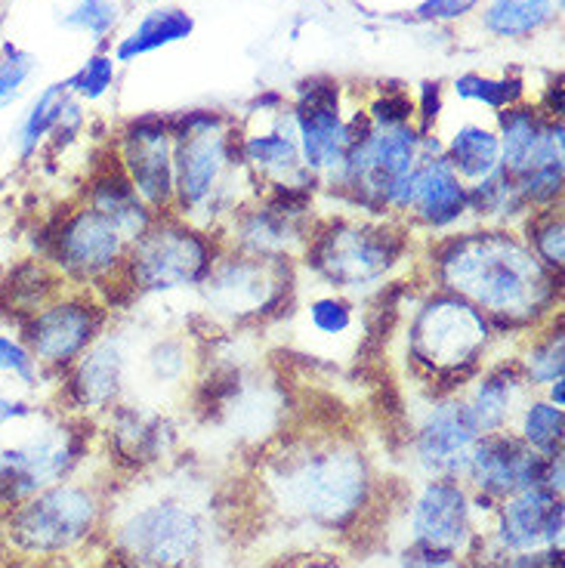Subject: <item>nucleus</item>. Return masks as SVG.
Listing matches in <instances>:
<instances>
[{
    "label": "nucleus",
    "mask_w": 565,
    "mask_h": 568,
    "mask_svg": "<svg viewBox=\"0 0 565 568\" xmlns=\"http://www.w3.org/2000/svg\"><path fill=\"white\" fill-rule=\"evenodd\" d=\"M433 272L448 294L473 303L501 327H532L559 303L556 272L507 229L452 235L436 247Z\"/></svg>",
    "instance_id": "1"
},
{
    "label": "nucleus",
    "mask_w": 565,
    "mask_h": 568,
    "mask_svg": "<svg viewBox=\"0 0 565 568\" xmlns=\"http://www.w3.org/2000/svg\"><path fill=\"white\" fill-rule=\"evenodd\" d=\"M173 133V213L185 223L213 232L244 207L251 176L241 161V142L229 121L216 112H189L168 121Z\"/></svg>",
    "instance_id": "2"
},
{
    "label": "nucleus",
    "mask_w": 565,
    "mask_h": 568,
    "mask_svg": "<svg viewBox=\"0 0 565 568\" xmlns=\"http://www.w3.org/2000/svg\"><path fill=\"white\" fill-rule=\"evenodd\" d=\"M405 247L408 235L393 223L340 216L312 226L303 256L334 294H355L377 287L402 263Z\"/></svg>",
    "instance_id": "3"
},
{
    "label": "nucleus",
    "mask_w": 565,
    "mask_h": 568,
    "mask_svg": "<svg viewBox=\"0 0 565 568\" xmlns=\"http://www.w3.org/2000/svg\"><path fill=\"white\" fill-rule=\"evenodd\" d=\"M492 346V322L457 294H436L421 303L408 325V355L426 381L461 386L480 371Z\"/></svg>",
    "instance_id": "4"
},
{
    "label": "nucleus",
    "mask_w": 565,
    "mask_h": 568,
    "mask_svg": "<svg viewBox=\"0 0 565 568\" xmlns=\"http://www.w3.org/2000/svg\"><path fill=\"white\" fill-rule=\"evenodd\" d=\"M213 232L185 223L176 213H158L137 242L128 247L118 278L130 294H170L201 287L216 263Z\"/></svg>",
    "instance_id": "5"
},
{
    "label": "nucleus",
    "mask_w": 565,
    "mask_h": 568,
    "mask_svg": "<svg viewBox=\"0 0 565 568\" xmlns=\"http://www.w3.org/2000/svg\"><path fill=\"white\" fill-rule=\"evenodd\" d=\"M128 247L130 242L121 229L81 201L41 226L34 256L47 260L71 287L102 291L124 266Z\"/></svg>",
    "instance_id": "6"
},
{
    "label": "nucleus",
    "mask_w": 565,
    "mask_h": 568,
    "mask_svg": "<svg viewBox=\"0 0 565 568\" xmlns=\"http://www.w3.org/2000/svg\"><path fill=\"white\" fill-rule=\"evenodd\" d=\"M109 313L112 310L102 303L97 291L69 284L16 327L22 341L29 343L38 365L47 371V377L59 381L93 343L100 341Z\"/></svg>",
    "instance_id": "7"
},
{
    "label": "nucleus",
    "mask_w": 565,
    "mask_h": 568,
    "mask_svg": "<svg viewBox=\"0 0 565 568\" xmlns=\"http://www.w3.org/2000/svg\"><path fill=\"white\" fill-rule=\"evenodd\" d=\"M291 284V260L235 251L232 256H216L213 270L201 282V300L216 318L229 325H248L284 310Z\"/></svg>",
    "instance_id": "8"
},
{
    "label": "nucleus",
    "mask_w": 565,
    "mask_h": 568,
    "mask_svg": "<svg viewBox=\"0 0 565 568\" xmlns=\"http://www.w3.org/2000/svg\"><path fill=\"white\" fill-rule=\"evenodd\" d=\"M291 121H294V133H297L303 168L315 180L327 176L331 183L337 180L355 136L371 124L367 114H362V118L355 114L353 121H343L340 87L331 78H310L300 84L297 105L291 112Z\"/></svg>",
    "instance_id": "9"
},
{
    "label": "nucleus",
    "mask_w": 565,
    "mask_h": 568,
    "mask_svg": "<svg viewBox=\"0 0 565 568\" xmlns=\"http://www.w3.org/2000/svg\"><path fill=\"white\" fill-rule=\"evenodd\" d=\"M97 507L84 488L50 485L7 513V538L26 554H59L84 538Z\"/></svg>",
    "instance_id": "10"
},
{
    "label": "nucleus",
    "mask_w": 565,
    "mask_h": 568,
    "mask_svg": "<svg viewBox=\"0 0 565 568\" xmlns=\"http://www.w3.org/2000/svg\"><path fill=\"white\" fill-rule=\"evenodd\" d=\"M114 158L149 211L155 216L173 211V133L168 121H130Z\"/></svg>",
    "instance_id": "11"
},
{
    "label": "nucleus",
    "mask_w": 565,
    "mask_h": 568,
    "mask_svg": "<svg viewBox=\"0 0 565 568\" xmlns=\"http://www.w3.org/2000/svg\"><path fill=\"white\" fill-rule=\"evenodd\" d=\"M130 377V349L121 334L102 331V337L87 349L62 377L59 393L74 414L109 412Z\"/></svg>",
    "instance_id": "12"
},
{
    "label": "nucleus",
    "mask_w": 565,
    "mask_h": 568,
    "mask_svg": "<svg viewBox=\"0 0 565 568\" xmlns=\"http://www.w3.org/2000/svg\"><path fill=\"white\" fill-rule=\"evenodd\" d=\"M501 168L523 180L528 173L563 164V121L541 109L509 105L501 112Z\"/></svg>",
    "instance_id": "13"
},
{
    "label": "nucleus",
    "mask_w": 565,
    "mask_h": 568,
    "mask_svg": "<svg viewBox=\"0 0 565 568\" xmlns=\"http://www.w3.org/2000/svg\"><path fill=\"white\" fill-rule=\"evenodd\" d=\"M473 479L495 495H509L516 488H537L547 483L551 455H535L523 439H513L507 433H488L473 445V455L466 457Z\"/></svg>",
    "instance_id": "14"
},
{
    "label": "nucleus",
    "mask_w": 565,
    "mask_h": 568,
    "mask_svg": "<svg viewBox=\"0 0 565 568\" xmlns=\"http://www.w3.org/2000/svg\"><path fill=\"white\" fill-rule=\"evenodd\" d=\"M405 213L414 216V223L433 229V232L457 226L470 213L466 211L464 180L452 171L445 155H424V161L417 164Z\"/></svg>",
    "instance_id": "15"
},
{
    "label": "nucleus",
    "mask_w": 565,
    "mask_h": 568,
    "mask_svg": "<svg viewBox=\"0 0 565 568\" xmlns=\"http://www.w3.org/2000/svg\"><path fill=\"white\" fill-rule=\"evenodd\" d=\"M480 439V426L466 408V402L448 398L426 414L417 429V452L430 467L452 469L466 460V452Z\"/></svg>",
    "instance_id": "16"
},
{
    "label": "nucleus",
    "mask_w": 565,
    "mask_h": 568,
    "mask_svg": "<svg viewBox=\"0 0 565 568\" xmlns=\"http://www.w3.org/2000/svg\"><path fill=\"white\" fill-rule=\"evenodd\" d=\"M84 204H90L93 211H100L105 220H112L130 244L137 242L142 232L149 229V223L155 220V213L142 204L137 189L130 185L128 173L121 171V164H105L102 171L90 176Z\"/></svg>",
    "instance_id": "17"
},
{
    "label": "nucleus",
    "mask_w": 565,
    "mask_h": 568,
    "mask_svg": "<svg viewBox=\"0 0 565 568\" xmlns=\"http://www.w3.org/2000/svg\"><path fill=\"white\" fill-rule=\"evenodd\" d=\"M414 528L426 544V550H438V554L454 550L466 535V500L461 488L448 483L430 485L414 513Z\"/></svg>",
    "instance_id": "18"
},
{
    "label": "nucleus",
    "mask_w": 565,
    "mask_h": 568,
    "mask_svg": "<svg viewBox=\"0 0 565 568\" xmlns=\"http://www.w3.org/2000/svg\"><path fill=\"white\" fill-rule=\"evenodd\" d=\"M525 386H528V381H525L516 358L497 362L492 368L482 371L476 377V386H473V396L466 402L480 433H501V426L507 424L509 412H513V405H516V398Z\"/></svg>",
    "instance_id": "19"
},
{
    "label": "nucleus",
    "mask_w": 565,
    "mask_h": 568,
    "mask_svg": "<svg viewBox=\"0 0 565 568\" xmlns=\"http://www.w3.org/2000/svg\"><path fill=\"white\" fill-rule=\"evenodd\" d=\"M69 102L71 93L65 81L41 87L31 97L29 109L19 114L13 133H10V152H13L19 164H31L34 158L43 155V149H47V142L53 136V130H57L59 118H62Z\"/></svg>",
    "instance_id": "20"
},
{
    "label": "nucleus",
    "mask_w": 565,
    "mask_h": 568,
    "mask_svg": "<svg viewBox=\"0 0 565 568\" xmlns=\"http://www.w3.org/2000/svg\"><path fill=\"white\" fill-rule=\"evenodd\" d=\"M133 554L140 550L142 562H158L170 566L176 559H183L192 544H195V526L192 519L176 510H152L140 516L133 528Z\"/></svg>",
    "instance_id": "21"
},
{
    "label": "nucleus",
    "mask_w": 565,
    "mask_h": 568,
    "mask_svg": "<svg viewBox=\"0 0 565 568\" xmlns=\"http://www.w3.org/2000/svg\"><path fill=\"white\" fill-rule=\"evenodd\" d=\"M563 528V507L551 491L528 488L523 497H516L504 510L501 538L507 547H532L541 538H559Z\"/></svg>",
    "instance_id": "22"
},
{
    "label": "nucleus",
    "mask_w": 565,
    "mask_h": 568,
    "mask_svg": "<svg viewBox=\"0 0 565 568\" xmlns=\"http://www.w3.org/2000/svg\"><path fill=\"white\" fill-rule=\"evenodd\" d=\"M195 31V19L180 7H155L142 16L140 26L114 47V62H133V59L155 53L161 47L185 41Z\"/></svg>",
    "instance_id": "23"
},
{
    "label": "nucleus",
    "mask_w": 565,
    "mask_h": 568,
    "mask_svg": "<svg viewBox=\"0 0 565 568\" xmlns=\"http://www.w3.org/2000/svg\"><path fill=\"white\" fill-rule=\"evenodd\" d=\"M445 161L461 180L480 183L482 176L501 168V140L495 130L482 128V124H464L454 130L452 142L445 149Z\"/></svg>",
    "instance_id": "24"
},
{
    "label": "nucleus",
    "mask_w": 565,
    "mask_h": 568,
    "mask_svg": "<svg viewBox=\"0 0 565 568\" xmlns=\"http://www.w3.org/2000/svg\"><path fill=\"white\" fill-rule=\"evenodd\" d=\"M563 0H492L482 26L497 38H528L559 16Z\"/></svg>",
    "instance_id": "25"
},
{
    "label": "nucleus",
    "mask_w": 565,
    "mask_h": 568,
    "mask_svg": "<svg viewBox=\"0 0 565 568\" xmlns=\"http://www.w3.org/2000/svg\"><path fill=\"white\" fill-rule=\"evenodd\" d=\"M0 384L22 389L29 396H34L38 389L50 384L47 371L31 355L29 343L22 341L19 327L7 325V322H0Z\"/></svg>",
    "instance_id": "26"
},
{
    "label": "nucleus",
    "mask_w": 565,
    "mask_h": 568,
    "mask_svg": "<svg viewBox=\"0 0 565 568\" xmlns=\"http://www.w3.org/2000/svg\"><path fill=\"white\" fill-rule=\"evenodd\" d=\"M532 254L551 272H563L565 266V223L559 204L525 213V239Z\"/></svg>",
    "instance_id": "27"
},
{
    "label": "nucleus",
    "mask_w": 565,
    "mask_h": 568,
    "mask_svg": "<svg viewBox=\"0 0 565 568\" xmlns=\"http://www.w3.org/2000/svg\"><path fill=\"white\" fill-rule=\"evenodd\" d=\"M523 368L528 386H551L553 381H563L565 371V337L563 327H556L551 334L537 337L535 343H528V349L523 358H516Z\"/></svg>",
    "instance_id": "28"
},
{
    "label": "nucleus",
    "mask_w": 565,
    "mask_h": 568,
    "mask_svg": "<svg viewBox=\"0 0 565 568\" xmlns=\"http://www.w3.org/2000/svg\"><path fill=\"white\" fill-rule=\"evenodd\" d=\"M38 57L16 47V43H0V112L13 109L29 93V84L38 74Z\"/></svg>",
    "instance_id": "29"
},
{
    "label": "nucleus",
    "mask_w": 565,
    "mask_h": 568,
    "mask_svg": "<svg viewBox=\"0 0 565 568\" xmlns=\"http://www.w3.org/2000/svg\"><path fill=\"white\" fill-rule=\"evenodd\" d=\"M454 93L466 102H482L495 112L519 105L525 93L523 78H485V74H461L454 81Z\"/></svg>",
    "instance_id": "30"
},
{
    "label": "nucleus",
    "mask_w": 565,
    "mask_h": 568,
    "mask_svg": "<svg viewBox=\"0 0 565 568\" xmlns=\"http://www.w3.org/2000/svg\"><path fill=\"white\" fill-rule=\"evenodd\" d=\"M59 22L62 29L81 31L90 41L102 43L121 22V3L118 0H74Z\"/></svg>",
    "instance_id": "31"
},
{
    "label": "nucleus",
    "mask_w": 565,
    "mask_h": 568,
    "mask_svg": "<svg viewBox=\"0 0 565 568\" xmlns=\"http://www.w3.org/2000/svg\"><path fill=\"white\" fill-rule=\"evenodd\" d=\"M563 408L553 402H532L523 412V442L537 452H559L563 445Z\"/></svg>",
    "instance_id": "32"
},
{
    "label": "nucleus",
    "mask_w": 565,
    "mask_h": 568,
    "mask_svg": "<svg viewBox=\"0 0 565 568\" xmlns=\"http://www.w3.org/2000/svg\"><path fill=\"white\" fill-rule=\"evenodd\" d=\"M142 368L152 384H183V377L189 374V346L183 337H164L152 343V349L142 355Z\"/></svg>",
    "instance_id": "33"
},
{
    "label": "nucleus",
    "mask_w": 565,
    "mask_h": 568,
    "mask_svg": "<svg viewBox=\"0 0 565 568\" xmlns=\"http://www.w3.org/2000/svg\"><path fill=\"white\" fill-rule=\"evenodd\" d=\"M114 84V59L109 53H93L78 71L65 78L69 93L78 102H100Z\"/></svg>",
    "instance_id": "34"
},
{
    "label": "nucleus",
    "mask_w": 565,
    "mask_h": 568,
    "mask_svg": "<svg viewBox=\"0 0 565 568\" xmlns=\"http://www.w3.org/2000/svg\"><path fill=\"white\" fill-rule=\"evenodd\" d=\"M306 318H310L312 331L322 337H343L355 325L353 303L343 294H334V291L312 300L306 306Z\"/></svg>",
    "instance_id": "35"
},
{
    "label": "nucleus",
    "mask_w": 565,
    "mask_h": 568,
    "mask_svg": "<svg viewBox=\"0 0 565 568\" xmlns=\"http://www.w3.org/2000/svg\"><path fill=\"white\" fill-rule=\"evenodd\" d=\"M411 118H414V102L408 100V93L398 90L377 97L367 109V121L374 128H398V124H411Z\"/></svg>",
    "instance_id": "36"
},
{
    "label": "nucleus",
    "mask_w": 565,
    "mask_h": 568,
    "mask_svg": "<svg viewBox=\"0 0 565 568\" xmlns=\"http://www.w3.org/2000/svg\"><path fill=\"white\" fill-rule=\"evenodd\" d=\"M34 417H38V402L29 393L0 384V433L10 429V426L29 424Z\"/></svg>",
    "instance_id": "37"
},
{
    "label": "nucleus",
    "mask_w": 565,
    "mask_h": 568,
    "mask_svg": "<svg viewBox=\"0 0 565 568\" xmlns=\"http://www.w3.org/2000/svg\"><path fill=\"white\" fill-rule=\"evenodd\" d=\"M480 7V0H424L414 13L424 22H454Z\"/></svg>",
    "instance_id": "38"
},
{
    "label": "nucleus",
    "mask_w": 565,
    "mask_h": 568,
    "mask_svg": "<svg viewBox=\"0 0 565 568\" xmlns=\"http://www.w3.org/2000/svg\"><path fill=\"white\" fill-rule=\"evenodd\" d=\"M414 112L424 114V128H421V133L426 136V128H430L438 118V112H442V87L424 84V100H421V105H414Z\"/></svg>",
    "instance_id": "39"
},
{
    "label": "nucleus",
    "mask_w": 565,
    "mask_h": 568,
    "mask_svg": "<svg viewBox=\"0 0 565 568\" xmlns=\"http://www.w3.org/2000/svg\"><path fill=\"white\" fill-rule=\"evenodd\" d=\"M547 393H551V398H547V402H553L556 408H563L565 405V381H553V384L547 386Z\"/></svg>",
    "instance_id": "40"
},
{
    "label": "nucleus",
    "mask_w": 565,
    "mask_h": 568,
    "mask_svg": "<svg viewBox=\"0 0 565 568\" xmlns=\"http://www.w3.org/2000/svg\"><path fill=\"white\" fill-rule=\"evenodd\" d=\"M13 260H10V244H7V239H3V232H0V275L7 272V266H10Z\"/></svg>",
    "instance_id": "41"
},
{
    "label": "nucleus",
    "mask_w": 565,
    "mask_h": 568,
    "mask_svg": "<svg viewBox=\"0 0 565 568\" xmlns=\"http://www.w3.org/2000/svg\"><path fill=\"white\" fill-rule=\"evenodd\" d=\"M0 556H3V550H0Z\"/></svg>",
    "instance_id": "42"
}]
</instances>
